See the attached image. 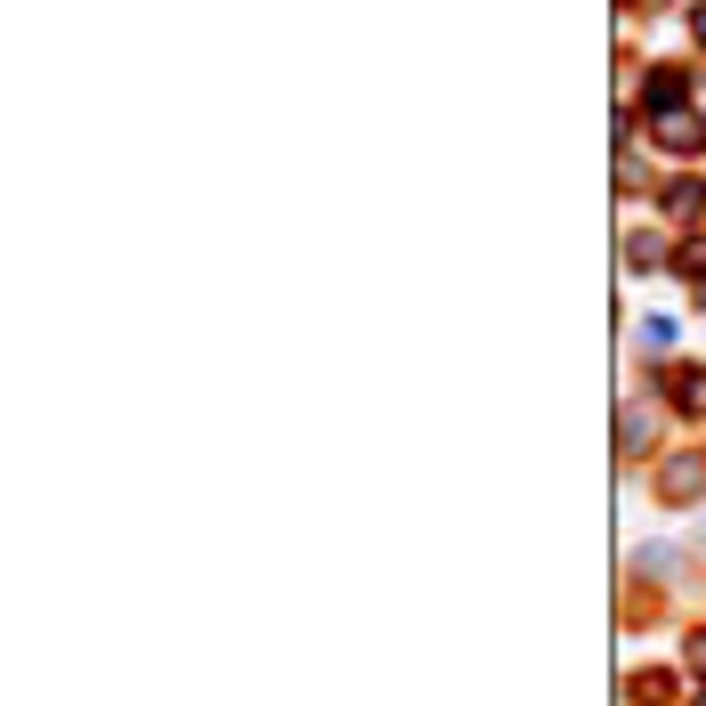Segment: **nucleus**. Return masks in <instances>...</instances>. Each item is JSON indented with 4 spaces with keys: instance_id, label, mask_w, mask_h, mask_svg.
Returning a JSON list of instances; mask_svg holds the SVG:
<instances>
[{
    "instance_id": "obj_1",
    "label": "nucleus",
    "mask_w": 706,
    "mask_h": 706,
    "mask_svg": "<svg viewBox=\"0 0 706 706\" xmlns=\"http://www.w3.org/2000/svg\"><path fill=\"white\" fill-rule=\"evenodd\" d=\"M650 138H658L666 155H698V147H706V122H698L691 107H674V114H658V122H650Z\"/></svg>"
},
{
    "instance_id": "obj_2",
    "label": "nucleus",
    "mask_w": 706,
    "mask_h": 706,
    "mask_svg": "<svg viewBox=\"0 0 706 706\" xmlns=\"http://www.w3.org/2000/svg\"><path fill=\"white\" fill-rule=\"evenodd\" d=\"M658 399L674 414H706V366H674L666 382H658Z\"/></svg>"
},
{
    "instance_id": "obj_3",
    "label": "nucleus",
    "mask_w": 706,
    "mask_h": 706,
    "mask_svg": "<svg viewBox=\"0 0 706 706\" xmlns=\"http://www.w3.org/2000/svg\"><path fill=\"white\" fill-rule=\"evenodd\" d=\"M658 439V399H634V406H617V447L626 455H641Z\"/></svg>"
},
{
    "instance_id": "obj_4",
    "label": "nucleus",
    "mask_w": 706,
    "mask_h": 706,
    "mask_svg": "<svg viewBox=\"0 0 706 706\" xmlns=\"http://www.w3.org/2000/svg\"><path fill=\"white\" fill-rule=\"evenodd\" d=\"M658 212L666 220H698L706 212V179H666L658 187Z\"/></svg>"
},
{
    "instance_id": "obj_5",
    "label": "nucleus",
    "mask_w": 706,
    "mask_h": 706,
    "mask_svg": "<svg viewBox=\"0 0 706 706\" xmlns=\"http://www.w3.org/2000/svg\"><path fill=\"white\" fill-rule=\"evenodd\" d=\"M698 488H706V455H674V463L658 471V495H674V504H682V495H698Z\"/></svg>"
},
{
    "instance_id": "obj_6",
    "label": "nucleus",
    "mask_w": 706,
    "mask_h": 706,
    "mask_svg": "<svg viewBox=\"0 0 706 706\" xmlns=\"http://www.w3.org/2000/svg\"><path fill=\"white\" fill-rule=\"evenodd\" d=\"M641 98H650V114H674L682 107V74H650V90H641Z\"/></svg>"
},
{
    "instance_id": "obj_7",
    "label": "nucleus",
    "mask_w": 706,
    "mask_h": 706,
    "mask_svg": "<svg viewBox=\"0 0 706 706\" xmlns=\"http://www.w3.org/2000/svg\"><path fill=\"white\" fill-rule=\"evenodd\" d=\"M626 253H634V268H658V260H666V244H658V236H634Z\"/></svg>"
},
{
    "instance_id": "obj_8",
    "label": "nucleus",
    "mask_w": 706,
    "mask_h": 706,
    "mask_svg": "<svg viewBox=\"0 0 706 706\" xmlns=\"http://www.w3.org/2000/svg\"><path fill=\"white\" fill-rule=\"evenodd\" d=\"M682 268H691V284H698V301H706V244H682Z\"/></svg>"
},
{
    "instance_id": "obj_9",
    "label": "nucleus",
    "mask_w": 706,
    "mask_h": 706,
    "mask_svg": "<svg viewBox=\"0 0 706 706\" xmlns=\"http://www.w3.org/2000/svg\"><path fill=\"white\" fill-rule=\"evenodd\" d=\"M691 666H698V674H706V634H698V641H691Z\"/></svg>"
},
{
    "instance_id": "obj_10",
    "label": "nucleus",
    "mask_w": 706,
    "mask_h": 706,
    "mask_svg": "<svg viewBox=\"0 0 706 706\" xmlns=\"http://www.w3.org/2000/svg\"><path fill=\"white\" fill-rule=\"evenodd\" d=\"M691 33H698V41H706V9H698V16H691Z\"/></svg>"
},
{
    "instance_id": "obj_11",
    "label": "nucleus",
    "mask_w": 706,
    "mask_h": 706,
    "mask_svg": "<svg viewBox=\"0 0 706 706\" xmlns=\"http://www.w3.org/2000/svg\"><path fill=\"white\" fill-rule=\"evenodd\" d=\"M698 706H706V691H698Z\"/></svg>"
}]
</instances>
